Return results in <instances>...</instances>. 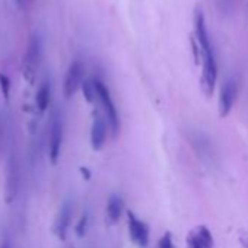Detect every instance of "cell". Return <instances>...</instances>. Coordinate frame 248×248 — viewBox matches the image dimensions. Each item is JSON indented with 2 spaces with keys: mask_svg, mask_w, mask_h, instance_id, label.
<instances>
[{
  "mask_svg": "<svg viewBox=\"0 0 248 248\" xmlns=\"http://www.w3.org/2000/svg\"><path fill=\"white\" fill-rule=\"evenodd\" d=\"M194 40L200 47V57H202V78L200 86L203 93L209 98L215 92L216 79H217V66L213 53V47L209 38V32L206 28L204 16L202 11H196L194 15Z\"/></svg>",
  "mask_w": 248,
  "mask_h": 248,
  "instance_id": "6da1fadb",
  "label": "cell"
},
{
  "mask_svg": "<svg viewBox=\"0 0 248 248\" xmlns=\"http://www.w3.org/2000/svg\"><path fill=\"white\" fill-rule=\"evenodd\" d=\"M93 83H95V89H96V98L99 99V102L102 105L104 115H105V118L108 121V126H109L111 132H112V138H117V135L120 132V118H118L115 104H114V101L111 98L109 89L99 79H95Z\"/></svg>",
  "mask_w": 248,
  "mask_h": 248,
  "instance_id": "7a4b0ae2",
  "label": "cell"
},
{
  "mask_svg": "<svg viewBox=\"0 0 248 248\" xmlns=\"http://www.w3.org/2000/svg\"><path fill=\"white\" fill-rule=\"evenodd\" d=\"M41 62V40L37 34L31 35L25 59H24V78L28 83H34L37 78V72Z\"/></svg>",
  "mask_w": 248,
  "mask_h": 248,
  "instance_id": "3957f363",
  "label": "cell"
},
{
  "mask_svg": "<svg viewBox=\"0 0 248 248\" xmlns=\"http://www.w3.org/2000/svg\"><path fill=\"white\" fill-rule=\"evenodd\" d=\"M63 118L60 112L53 114L51 127H50V143H48V156L51 165H57L60 159L62 145H63Z\"/></svg>",
  "mask_w": 248,
  "mask_h": 248,
  "instance_id": "277c9868",
  "label": "cell"
},
{
  "mask_svg": "<svg viewBox=\"0 0 248 248\" xmlns=\"http://www.w3.org/2000/svg\"><path fill=\"white\" fill-rule=\"evenodd\" d=\"M127 226H129L130 239L138 247L146 248L149 245V239H151V231H149L148 223H145L132 210H129L127 212Z\"/></svg>",
  "mask_w": 248,
  "mask_h": 248,
  "instance_id": "5b68a950",
  "label": "cell"
},
{
  "mask_svg": "<svg viewBox=\"0 0 248 248\" xmlns=\"http://www.w3.org/2000/svg\"><path fill=\"white\" fill-rule=\"evenodd\" d=\"M83 75H85V67L80 62H73L69 69L67 73L64 76V83H63V92L64 96L67 99H70L83 85Z\"/></svg>",
  "mask_w": 248,
  "mask_h": 248,
  "instance_id": "8992f818",
  "label": "cell"
},
{
  "mask_svg": "<svg viewBox=\"0 0 248 248\" xmlns=\"http://www.w3.org/2000/svg\"><path fill=\"white\" fill-rule=\"evenodd\" d=\"M236 95H238V83L235 79H228L220 89L219 93V102H217V108H219V117L225 118L229 115V112L232 111V107L236 101Z\"/></svg>",
  "mask_w": 248,
  "mask_h": 248,
  "instance_id": "52a82bcc",
  "label": "cell"
},
{
  "mask_svg": "<svg viewBox=\"0 0 248 248\" xmlns=\"http://www.w3.org/2000/svg\"><path fill=\"white\" fill-rule=\"evenodd\" d=\"M19 180H21V174H19V162L16 159L15 152L11 154L9 158V167H8V172H6V188H5V199L6 203H12L16 196H18V190H19Z\"/></svg>",
  "mask_w": 248,
  "mask_h": 248,
  "instance_id": "ba28073f",
  "label": "cell"
},
{
  "mask_svg": "<svg viewBox=\"0 0 248 248\" xmlns=\"http://www.w3.org/2000/svg\"><path fill=\"white\" fill-rule=\"evenodd\" d=\"M107 140V121L105 115L95 112L91 126V146L93 151H101Z\"/></svg>",
  "mask_w": 248,
  "mask_h": 248,
  "instance_id": "9c48e42d",
  "label": "cell"
},
{
  "mask_svg": "<svg viewBox=\"0 0 248 248\" xmlns=\"http://www.w3.org/2000/svg\"><path fill=\"white\" fill-rule=\"evenodd\" d=\"M72 212H73V204H72V200H64L62 207H60V212L57 215V219L54 222V233L59 239L64 241L66 239V235H67V229H69V225H70V220H72Z\"/></svg>",
  "mask_w": 248,
  "mask_h": 248,
  "instance_id": "30bf717a",
  "label": "cell"
},
{
  "mask_svg": "<svg viewBox=\"0 0 248 248\" xmlns=\"http://www.w3.org/2000/svg\"><path fill=\"white\" fill-rule=\"evenodd\" d=\"M123 212H124V200L120 196L112 194L108 199V203H107V216H108V220L111 223H117L120 220Z\"/></svg>",
  "mask_w": 248,
  "mask_h": 248,
  "instance_id": "8fae6325",
  "label": "cell"
},
{
  "mask_svg": "<svg viewBox=\"0 0 248 248\" xmlns=\"http://www.w3.org/2000/svg\"><path fill=\"white\" fill-rule=\"evenodd\" d=\"M50 99H51V89H50V82H43V85L40 86L37 96H35V104L37 108L40 111H46L50 105Z\"/></svg>",
  "mask_w": 248,
  "mask_h": 248,
  "instance_id": "7c38bea8",
  "label": "cell"
},
{
  "mask_svg": "<svg viewBox=\"0 0 248 248\" xmlns=\"http://www.w3.org/2000/svg\"><path fill=\"white\" fill-rule=\"evenodd\" d=\"M191 143H193V146L196 148V151L200 154L202 152V156H210V142H209V139H206L202 133L199 135H196L194 138H191Z\"/></svg>",
  "mask_w": 248,
  "mask_h": 248,
  "instance_id": "4fadbf2b",
  "label": "cell"
},
{
  "mask_svg": "<svg viewBox=\"0 0 248 248\" xmlns=\"http://www.w3.org/2000/svg\"><path fill=\"white\" fill-rule=\"evenodd\" d=\"M194 235L200 239V242L206 248H213V236H212V232L206 226H199L194 231Z\"/></svg>",
  "mask_w": 248,
  "mask_h": 248,
  "instance_id": "5bb4252c",
  "label": "cell"
},
{
  "mask_svg": "<svg viewBox=\"0 0 248 248\" xmlns=\"http://www.w3.org/2000/svg\"><path fill=\"white\" fill-rule=\"evenodd\" d=\"M82 92H83V96L85 99L92 104L96 98V89H95V83L93 80H85L83 85H82Z\"/></svg>",
  "mask_w": 248,
  "mask_h": 248,
  "instance_id": "9a60e30c",
  "label": "cell"
},
{
  "mask_svg": "<svg viewBox=\"0 0 248 248\" xmlns=\"http://www.w3.org/2000/svg\"><path fill=\"white\" fill-rule=\"evenodd\" d=\"M0 89H2L5 99H9V96H11V79H9V76H6L2 72H0Z\"/></svg>",
  "mask_w": 248,
  "mask_h": 248,
  "instance_id": "2e32d148",
  "label": "cell"
},
{
  "mask_svg": "<svg viewBox=\"0 0 248 248\" xmlns=\"http://www.w3.org/2000/svg\"><path fill=\"white\" fill-rule=\"evenodd\" d=\"M88 223H89V215H88V213H83L82 217L79 219L78 225H76V235H78L79 238L85 236L86 229H88Z\"/></svg>",
  "mask_w": 248,
  "mask_h": 248,
  "instance_id": "e0dca14e",
  "label": "cell"
},
{
  "mask_svg": "<svg viewBox=\"0 0 248 248\" xmlns=\"http://www.w3.org/2000/svg\"><path fill=\"white\" fill-rule=\"evenodd\" d=\"M158 248H175L174 239H172V233H171V232H165V233L162 235V238L159 239Z\"/></svg>",
  "mask_w": 248,
  "mask_h": 248,
  "instance_id": "ac0fdd59",
  "label": "cell"
},
{
  "mask_svg": "<svg viewBox=\"0 0 248 248\" xmlns=\"http://www.w3.org/2000/svg\"><path fill=\"white\" fill-rule=\"evenodd\" d=\"M187 245H188V248H206V247L200 242V239L194 235V232H191V233L187 236Z\"/></svg>",
  "mask_w": 248,
  "mask_h": 248,
  "instance_id": "d6986e66",
  "label": "cell"
},
{
  "mask_svg": "<svg viewBox=\"0 0 248 248\" xmlns=\"http://www.w3.org/2000/svg\"><path fill=\"white\" fill-rule=\"evenodd\" d=\"M2 140H3V123L0 118V149H2Z\"/></svg>",
  "mask_w": 248,
  "mask_h": 248,
  "instance_id": "ffe728a7",
  "label": "cell"
},
{
  "mask_svg": "<svg viewBox=\"0 0 248 248\" xmlns=\"http://www.w3.org/2000/svg\"><path fill=\"white\" fill-rule=\"evenodd\" d=\"M241 244H242L244 248H248V236L247 235H242L241 236Z\"/></svg>",
  "mask_w": 248,
  "mask_h": 248,
  "instance_id": "44dd1931",
  "label": "cell"
},
{
  "mask_svg": "<svg viewBox=\"0 0 248 248\" xmlns=\"http://www.w3.org/2000/svg\"><path fill=\"white\" fill-rule=\"evenodd\" d=\"M80 172H82V174H85V178H86V180H89V178H91V172L88 171V168H85V167H83V168H80Z\"/></svg>",
  "mask_w": 248,
  "mask_h": 248,
  "instance_id": "7402d4cb",
  "label": "cell"
},
{
  "mask_svg": "<svg viewBox=\"0 0 248 248\" xmlns=\"http://www.w3.org/2000/svg\"><path fill=\"white\" fill-rule=\"evenodd\" d=\"M0 248H11V244H9V241H8V239H5V241L2 242V245H0Z\"/></svg>",
  "mask_w": 248,
  "mask_h": 248,
  "instance_id": "603a6c76",
  "label": "cell"
}]
</instances>
